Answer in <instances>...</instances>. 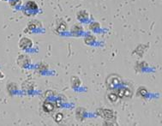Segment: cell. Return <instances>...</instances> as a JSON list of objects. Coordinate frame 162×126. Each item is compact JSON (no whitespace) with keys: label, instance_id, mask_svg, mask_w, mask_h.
<instances>
[{"label":"cell","instance_id":"9","mask_svg":"<svg viewBox=\"0 0 162 126\" xmlns=\"http://www.w3.org/2000/svg\"><path fill=\"white\" fill-rule=\"evenodd\" d=\"M40 27H41V23L37 20H32L28 23V29L29 30H34V29H38Z\"/></svg>","mask_w":162,"mask_h":126},{"label":"cell","instance_id":"10","mask_svg":"<svg viewBox=\"0 0 162 126\" xmlns=\"http://www.w3.org/2000/svg\"><path fill=\"white\" fill-rule=\"evenodd\" d=\"M26 8L27 9H29V10H32V11H36V10H38V4L36 2L34 1H29V2H27V4H26Z\"/></svg>","mask_w":162,"mask_h":126},{"label":"cell","instance_id":"5","mask_svg":"<svg viewBox=\"0 0 162 126\" xmlns=\"http://www.w3.org/2000/svg\"><path fill=\"white\" fill-rule=\"evenodd\" d=\"M18 46H19V48H21V49H28V48H30V47H32L33 46V41L31 39H29V38H27V37H22L21 40H19V44H18Z\"/></svg>","mask_w":162,"mask_h":126},{"label":"cell","instance_id":"11","mask_svg":"<svg viewBox=\"0 0 162 126\" xmlns=\"http://www.w3.org/2000/svg\"><path fill=\"white\" fill-rule=\"evenodd\" d=\"M76 16H77V18H78V20H80V21H83V20L88 19V12H87L86 11H81L77 13Z\"/></svg>","mask_w":162,"mask_h":126},{"label":"cell","instance_id":"14","mask_svg":"<svg viewBox=\"0 0 162 126\" xmlns=\"http://www.w3.org/2000/svg\"><path fill=\"white\" fill-rule=\"evenodd\" d=\"M63 118H64V116L62 113H58L56 117H55V121L57 123H60L63 120Z\"/></svg>","mask_w":162,"mask_h":126},{"label":"cell","instance_id":"3","mask_svg":"<svg viewBox=\"0 0 162 126\" xmlns=\"http://www.w3.org/2000/svg\"><path fill=\"white\" fill-rule=\"evenodd\" d=\"M97 114L99 116H101L102 118H104V119H112L115 118V114H114V112L112 110H110V109H103V108H100V109H98L97 111Z\"/></svg>","mask_w":162,"mask_h":126},{"label":"cell","instance_id":"7","mask_svg":"<svg viewBox=\"0 0 162 126\" xmlns=\"http://www.w3.org/2000/svg\"><path fill=\"white\" fill-rule=\"evenodd\" d=\"M55 29L56 31L58 33H63L65 32V30L67 29V23L65 21H64L63 19H58L56 21V25H55Z\"/></svg>","mask_w":162,"mask_h":126},{"label":"cell","instance_id":"2","mask_svg":"<svg viewBox=\"0 0 162 126\" xmlns=\"http://www.w3.org/2000/svg\"><path fill=\"white\" fill-rule=\"evenodd\" d=\"M116 94L122 100H130V98L133 96V91L130 89L129 87H123V88H119L118 89L115 90Z\"/></svg>","mask_w":162,"mask_h":126},{"label":"cell","instance_id":"1","mask_svg":"<svg viewBox=\"0 0 162 126\" xmlns=\"http://www.w3.org/2000/svg\"><path fill=\"white\" fill-rule=\"evenodd\" d=\"M122 83V78L118 74H111L106 79V86L108 89H115L120 83Z\"/></svg>","mask_w":162,"mask_h":126},{"label":"cell","instance_id":"15","mask_svg":"<svg viewBox=\"0 0 162 126\" xmlns=\"http://www.w3.org/2000/svg\"><path fill=\"white\" fill-rule=\"evenodd\" d=\"M94 25H97V27H99V24H98V23H96V22H95V23H94ZM93 25V24H91V26H94ZM95 28H96V26H94V27H89V29H95Z\"/></svg>","mask_w":162,"mask_h":126},{"label":"cell","instance_id":"8","mask_svg":"<svg viewBox=\"0 0 162 126\" xmlns=\"http://www.w3.org/2000/svg\"><path fill=\"white\" fill-rule=\"evenodd\" d=\"M106 98L107 100L109 101V102H112V103H115L118 101V99H119V96L118 94H116L115 90L112 89L111 92H109L106 95Z\"/></svg>","mask_w":162,"mask_h":126},{"label":"cell","instance_id":"12","mask_svg":"<svg viewBox=\"0 0 162 126\" xmlns=\"http://www.w3.org/2000/svg\"><path fill=\"white\" fill-rule=\"evenodd\" d=\"M70 83H71V85L73 88H77V87L80 86V84H81V81H80L78 77H76V76H73V77H71V79H70Z\"/></svg>","mask_w":162,"mask_h":126},{"label":"cell","instance_id":"4","mask_svg":"<svg viewBox=\"0 0 162 126\" xmlns=\"http://www.w3.org/2000/svg\"><path fill=\"white\" fill-rule=\"evenodd\" d=\"M30 63H31V60H30V58L28 55L22 54V55H20L17 58V65L21 68H26Z\"/></svg>","mask_w":162,"mask_h":126},{"label":"cell","instance_id":"6","mask_svg":"<svg viewBox=\"0 0 162 126\" xmlns=\"http://www.w3.org/2000/svg\"><path fill=\"white\" fill-rule=\"evenodd\" d=\"M43 111L47 113H51L54 112L57 109V105L56 103H53L52 101H45L42 105Z\"/></svg>","mask_w":162,"mask_h":126},{"label":"cell","instance_id":"13","mask_svg":"<svg viewBox=\"0 0 162 126\" xmlns=\"http://www.w3.org/2000/svg\"><path fill=\"white\" fill-rule=\"evenodd\" d=\"M147 94H148V91L144 87H141L140 88L137 90V95H139L141 97H144Z\"/></svg>","mask_w":162,"mask_h":126}]
</instances>
